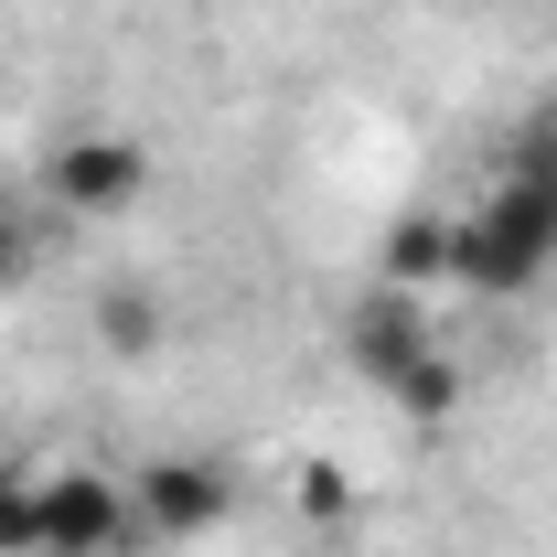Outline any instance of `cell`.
<instances>
[{
    "label": "cell",
    "instance_id": "obj_1",
    "mask_svg": "<svg viewBox=\"0 0 557 557\" xmlns=\"http://www.w3.org/2000/svg\"><path fill=\"white\" fill-rule=\"evenodd\" d=\"M557 269V172L525 150L472 214H450V289L472 300H525Z\"/></svg>",
    "mask_w": 557,
    "mask_h": 557
},
{
    "label": "cell",
    "instance_id": "obj_2",
    "mask_svg": "<svg viewBox=\"0 0 557 557\" xmlns=\"http://www.w3.org/2000/svg\"><path fill=\"white\" fill-rule=\"evenodd\" d=\"M344 354L375 397H397L408 418H440L461 397V364L429 322V289H397V278H364V300L344 311Z\"/></svg>",
    "mask_w": 557,
    "mask_h": 557
},
{
    "label": "cell",
    "instance_id": "obj_3",
    "mask_svg": "<svg viewBox=\"0 0 557 557\" xmlns=\"http://www.w3.org/2000/svg\"><path fill=\"white\" fill-rule=\"evenodd\" d=\"M139 504L108 472H33V557H139Z\"/></svg>",
    "mask_w": 557,
    "mask_h": 557
},
{
    "label": "cell",
    "instance_id": "obj_4",
    "mask_svg": "<svg viewBox=\"0 0 557 557\" xmlns=\"http://www.w3.org/2000/svg\"><path fill=\"white\" fill-rule=\"evenodd\" d=\"M129 504H139V536L150 547H194V536H214L225 515H236V483L214 472V461H150V472H129Z\"/></svg>",
    "mask_w": 557,
    "mask_h": 557
},
{
    "label": "cell",
    "instance_id": "obj_5",
    "mask_svg": "<svg viewBox=\"0 0 557 557\" xmlns=\"http://www.w3.org/2000/svg\"><path fill=\"white\" fill-rule=\"evenodd\" d=\"M44 194L65 214H129L139 194H150V150H139L129 129H86V139H65V150L44 161Z\"/></svg>",
    "mask_w": 557,
    "mask_h": 557
},
{
    "label": "cell",
    "instance_id": "obj_6",
    "mask_svg": "<svg viewBox=\"0 0 557 557\" xmlns=\"http://www.w3.org/2000/svg\"><path fill=\"white\" fill-rule=\"evenodd\" d=\"M22 269H33V236H22V214L0 205V289H11V278H22Z\"/></svg>",
    "mask_w": 557,
    "mask_h": 557
},
{
    "label": "cell",
    "instance_id": "obj_7",
    "mask_svg": "<svg viewBox=\"0 0 557 557\" xmlns=\"http://www.w3.org/2000/svg\"><path fill=\"white\" fill-rule=\"evenodd\" d=\"M525 150H536V161L557 172V97H547V119H536V139H525Z\"/></svg>",
    "mask_w": 557,
    "mask_h": 557
}]
</instances>
